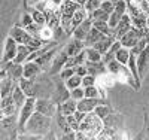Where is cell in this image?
Segmentation results:
<instances>
[{"instance_id":"51","label":"cell","mask_w":149,"mask_h":140,"mask_svg":"<svg viewBox=\"0 0 149 140\" xmlns=\"http://www.w3.org/2000/svg\"><path fill=\"white\" fill-rule=\"evenodd\" d=\"M148 2H149V0H148Z\"/></svg>"},{"instance_id":"20","label":"cell","mask_w":149,"mask_h":140,"mask_svg":"<svg viewBox=\"0 0 149 140\" xmlns=\"http://www.w3.org/2000/svg\"><path fill=\"white\" fill-rule=\"evenodd\" d=\"M12 97H14V101H15V104H17V107L18 109H21V106L26 103V100H27V94L24 93L22 90H21V86L18 85V82L15 84V86H14V91H12Z\"/></svg>"},{"instance_id":"47","label":"cell","mask_w":149,"mask_h":140,"mask_svg":"<svg viewBox=\"0 0 149 140\" xmlns=\"http://www.w3.org/2000/svg\"><path fill=\"white\" fill-rule=\"evenodd\" d=\"M37 2H43V0H31L30 3H31V5H34V3H37Z\"/></svg>"},{"instance_id":"14","label":"cell","mask_w":149,"mask_h":140,"mask_svg":"<svg viewBox=\"0 0 149 140\" xmlns=\"http://www.w3.org/2000/svg\"><path fill=\"white\" fill-rule=\"evenodd\" d=\"M85 48H86V45H85L84 40H79V39H74L73 37V39L66 45L64 51H66V54L69 57H74V55H78L79 52H82Z\"/></svg>"},{"instance_id":"46","label":"cell","mask_w":149,"mask_h":140,"mask_svg":"<svg viewBox=\"0 0 149 140\" xmlns=\"http://www.w3.org/2000/svg\"><path fill=\"white\" fill-rule=\"evenodd\" d=\"M86 2H88V0H76V3H79V6H85Z\"/></svg>"},{"instance_id":"45","label":"cell","mask_w":149,"mask_h":140,"mask_svg":"<svg viewBox=\"0 0 149 140\" xmlns=\"http://www.w3.org/2000/svg\"><path fill=\"white\" fill-rule=\"evenodd\" d=\"M143 39L149 43V27H146V29L143 30Z\"/></svg>"},{"instance_id":"49","label":"cell","mask_w":149,"mask_h":140,"mask_svg":"<svg viewBox=\"0 0 149 140\" xmlns=\"http://www.w3.org/2000/svg\"><path fill=\"white\" fill-rule=\"evenodd\" d=\"M29 2H31V0H29Z\"/></svg>"},{"instance_id":"6","label":"cell","mask_w":149,"mask_h":140,"mask_svg":"<svg viewBox=\"0 0 149 140\" xmlns=\"http://www.w3.org/2000/svg\"><path fill=\"white\" fill-rule=\"evenodd\" d=\"M142 37H143V30L133 27L130 31H127L125 34H124L119 40H121L122 46H127V48H130V49H131L136 43H137V42L142 39Z\"/></svg>"},{"instance_id":"3","label":"cell","mask_w":149,"mask_h":140,"mask_svg":"<svg viewBox=\"0 0 149 140\" xmlns=\"http://www.w3.org/2000/svg\"><path fill=\"white\" fill-rule=\"evenodd\" d=\"M36 112V97L31 95V97H27L26 103H24L18 112V131L19 133H24V128H26V125L29 122V119L33 116V113Z\"/></svg>"},{"instance_id":"28","label":"cell","mask_w":149,"mask_h":140,"mask_svg":"<svg viewBox=\"0 0 149 140\" xmlns=\"http://www.w3.org/2000/svg\"><path fill=\"white\" fill-rule=\"evenodd\" d=\"M93 25L98 30V31H102L103 34L109 36V34H113V30L110 29V25L107 21H93ZM115 36V34H113Z\"/></svg>"},{"instance_id":"7","label":"cell","mask_w":149,"mask_h":140,"mask_svg":"<svg viewBox=\"0 0 149 140\" xmlns=\"http://www.w3.org/2000/svg\"><path fill=\"white\" fill-rule=\"evenodd\" d=\"M9 36L14 37V39L18 42V43H22V45H27L30 40H31V34L26 30V27H22V25H14L10 30H9Z\"/></svg>"},{"instance_id":"12","label":"cell","mask_w":149,"mask_h":140,"mask_svg":"<svg viewBox=\"0 0 149 140\" xmlns=\"http://www.w3.org/2000/svg\"><path fill=\"white\" fill-rule=\"evenodd\" d=\"M136 60H137L139 73H140L142 78H143V76L146 75V72H148V69H149V45L142 51L139 55H136Z\"/></svg>"},{"instance_id":"25","label":"cell","mask_w":149,"mask_h":140,"mask_svg":"<svg viewBox=\"0 0 149 140\" xmlns=\"http://www.w3.org/2000/svg\"><path fill=\"white\" fill-rule=\"evenodd\" d=\"M124 66H125V64H121V63H119L118 60H115V58L106 63V67H107L109 75H113V76L121 75V72H122V67H124Z\"/></svg>"},{"instance_id":"15","label":"cell","mask_w":149,"mask_h":140,"mask_svg":"<svg viewBox=\"0 0 149 140\" xmlns=\"http://www.w3.org/2000/svg\"><path fill=\"white\" fill-rule=\"evenodd\" d=\"M81 8L79 3H76L74 0H64L60 6V12H61V18H70L73 17V14L76 12V9Z\"/></svg>"},{"instance_id":"24","label":"cell","mask_w":149,"mask_h":140,"mask_svg":"<svg viewBox=\"0 0 149 140\" xmlns=\"http://www.w3.org/2000/svg\"><path fill=\"white\" fill-rule=\"evenodd\" d=\"M33 81H34V79H29V78H24V76L18 81V85L21 86V90L26 93L29 97L34 95V85H33Z\"/></svg>"},{"instance_id":"31","label":"cell","mask_w":149,"mask_h":140,"mask_svg":"<svg viewBox=\"0 0 149 140\" xmlns=\"http://www.w3.org/2000/svg\"><path fill=\"white\" fill-rule=\"evenodd\" d=\"M84 88H85V97H90V98L100 97V90L97 88V85H90V86H84Z\"/></svg>"},{"instance_id":"50","label":"cell","mask_w":149,"mask_h":140,"mask_svg":"<svg viewBox=\"0 0 149 140\" xmlns=\"http://www.w3.org/2000/svg\"><path fill=\"white\" fill-rule=\"evenodd\" d=\"M74 2H76V0H74Z\"/></svg>"},{"instance_id":"29","label":"cell","mask_w":149,"mask_h":140,"mask_svg":"<svg viewBox=\"0 0 149 140\" xmlns=\"http://www.w3.org/2000/svg\"><path fill=\"white\" fill-rule=\"evenodd\" d=\"M64 85L69 88V90H74V88H78V86H82V76L74 73L72 78H69L67 81H64Z\"/></svg>"},{"instance_id":"21","label":"cell","mask_w":149,"mask_h":140,"mask_svg":"<svg viewBox=\"0 0 149 140\" xmlns=\"http://www.w3.org/2000/svg\"><path fill=\"white\" fill-rule=\"evenodd\" d=\"M104 36H106V34H103L102 31H98L94 25H93V29L90 30L88 36H86V39H85V45H86V46H94L98 40H102Z\"/></svg>"},{"instance_id":"37","label":"cell","mask_w":149,"mask_h":140,"mask_svg":"<svg viewBox=\"0 0 149 140\" xmlns=\"http://www.w3.org/2000/svg\"><path fill=\"white\" fill-rule=\"evenodd\" d=\"M26 30L31 34V36H36V37H40V30H42V27L39 24H36V22H33V24H30V25H27L26 27Z\"/></svg>"},{"instance_id":"22","label":"cell","mask_w":149,"mask_h":140,"mask_svg":"<svg viewBox=\"0 0 149 140\" xmlns=\"http://www.w3.org/2000/svg\"><path fill=\"white\" fill-rule=\"evenodd\" d=\"M85 54H86V61H91V63L103 61V54L98 49H95L94 46H86L85 48Z\"/></svg>"},{"instance_id":"23","label":"cell","mask_w":149,"mask_h":140,"mask_svg":"<svg viewBox=\"0 0 149 140\" xmlns=\"http://www.w3.org/2000/svg\"><path fill=\"white\" fill-rule=\"evenodd\" d=\"M130 57H131V49L127 48V46H121L115 54V60H118L121 64H125V66L128 64Z\"/></svg>"},{"instance_id":"26","label":"cell","mask_w":149,"mask_h":140,"mask_svg":"<svg viewBox=\"0 0 149 140\" xmlns=\"http://www.w3.org/2000/svg\"><path fill=\"white\" fill-rule=\"evenodd\" d=\"M94 113H95L98 118H102V119L104 121V119H107V118L112 115V109H110L106 103H100V104L94 109Z\"/></svg>"},{"instance_id":"30","label":"cell","mask_w":149,"mask_h":140,"mask_svg":"<svg viewBox=\"0 0 149 140\" xmlns=\"http://www.w3.org/2000/svg\"><path fill=\"white\" fill-rule=\"evenodd\" d=\"M31 15H33V20L36 24H39L40 27H43V25H46V14L43 10H39V9H33L31 12Z\"/></svg>"},{"instance_id":"2","label":"cell","mask_w":149,"mask_h":140,"mask_svg":"<svg viewBox=\"0 0 149 140\" xmlns=\"http://www.w3.org/2000/svg\"><path fill=\"white\" fill-rule=\"evenodd\" d=\"M49 130H51V116H46L43 113L34 112L33 116L29 119L26 128H24V133L40 136V134H46Z\"/></svg>"},{"instance_id":"41","label":"cell","mask_w":149,"mask_h":140,"mask_svg":"<svg viewBox=\"0 0 149 140\" xmlns=\"http://www.w3.org/2000/svg\"><path fill=\"white\" fill-rule=\"evenodd\" d=\"M67 121H69L70 128H72L73 131H79V128H81V122L76 119V116H74V115H69V116H67Z\"/></svg>"},{"instance_id":"39","label":"cell","mask_w":149,"mask_h":140,"mask_svg":"<svg viewBox=\"0 0 149 140\" xmlns=\"http://www.w3.org/2000/svg\"><path fill=\"white\" fill-rule=\"evenodd\" d=\"M97 84V76L88 73L86 76L82 78V86H90V85H95Z\"/></svg>"},{"instance_id":"9","label":"cell","mask_w":149,"mask_h":140,"mask_svg":"<svg viewBox=\"0 0 149 140\" xmlns=\"http://www.w3.org/2000/svg\"><path fill=\"white\" fill-rule=\"evenodd\" d=\"M67 60H69V55L66 54V51H63V52L57 54V55L54 57L52 63H51V67H49V73H51V75H57V73H58V75H60V72L64 69Z\"/></svg>"},{"instance_id":"4","label":"cell","mask_w":149,"mask_h":140,"mask_svg":"<svg viewBox=\"0 0 149 140\" xmlns=\"http://www.w3.org/2000/svg\"><path fill=\"white\" fill-rule=\"evenodd\" d=\"M18 46L19 43L10 37L8 34L6 40H5V46H3V58H2V63H9V61H14L15 57H17V52H18Z\"/></svg>"},{"instance_id":"27","label":"cell","mask_w":149,"mask_h":140,"mask_svg":"<svg viewBox=\"0 0 149 140\" xmlns=\"http://www.w3.org/2000/svg\"><path fill=\"white\" fill-rule=\"evenodd\" d=\"M109 17H110V14H107L102 8H98V9L93 10L91 14H88V18L93 21H109Z\"/></svg>"},{"instance_id":"18","label":"cell","mask_w":149,"mask_h":140,"mask_svg":"<svg viewBox=\"0 0 149 140\" xmlns=\"http://www.w3.org/2000/svg\"><path fill=\"white\" fill-rule=\"evenodd\" d=\"M86 18H88V12L85 10V8H84V6L78 8L76 12H74L73 17H72V31L76 29V27H79V25H81Z\"/></svg>"},{"instance_id":"33","label":"cell","mask_w":149,"mask_h":140,"mask_svg":"<svg viewBox=\"0 0 149 140\" xmlns=\"http://www.w3.org/2000/svg\"><path fill=\"white\" fill-rule=\"evenodd\" d=\"M127 10H128V2L127 0H118L115 3V12H118L119 15L127 14Z\"/></svg>"},{"instance_id":"32","label":"cell","mask_w":149,"mask_h":140,"mask_svg":"<svg viewBox=\"0 0 149 140\" xmlns=\"http://www.w3.org/2000/svg\"><path fill=\"white\" fill-rule=\"evenodd\" d=\"M121 18H122V15H119L118 14V12H112V14H110V17H109V25H110V29L112 30H115L116 27H118V24H119V21H121Z\"/></svg>"},{"instance_id":"10","label":"cell","mask_w":149,"mask_h":140,"mask_svg":"<svg viewBox=\"0 0 149 140\" xmlns=\"http://www.w3.org/2000/svg\"><path fill=\"white\" fill-rule=\"evenodd\" d=\"M131 29H133V22H131L130 15H128V14H124L122 18H121V21H119V24H118V27L113 30V34H115L116 39L119 40L121 37L125 34L127 31H130Z\"/></svg>"},{"instance_id":"42","label":"cell","mask_w":149,"mask_h":140,"mask_svg":"<svg viewBox=\"0 0 149 140\" xmlns=\"http://www.w3.org/2000/svg\"><path fill=\"white\" fill-rule=\"evenodd\" d=\"M100 8H102L103 10H106L107 14H112V12L115 10V3L112 2V0H103L102 5H100Z\"/></svg>"},{"instance_id":"43","label":"cell","mask_w":149,"mask_h":140,"mask_svg":"<svg viewBox=\"0 0 149 140\" xmlns=\"http://www.w3.org/2000/svg\"><path fill=\"white\" fill-rule=\"evenodd\" d=\"M74 73L76 75H79V76H86L90 72H88V67H86V64H79V66H76L74 67Z\"/></svg>"},{"instance_id":"35","label":"cell","mask_w":149,"mask_h":140,"mask_svg":"<svg viewBox=\"0 0 149 140\" xmlns=\"http://www.w3.org/2000/svg\"><path fill=\"white\" fill-rule=\"evenodd\" d=\"M70 97L74 98V100H82L85 97V88L84 86H78V88H74V90H70Z\"/></svg>"},{"instance_id":"8","label":"cell","mask_w":149,"mask_h":140,"mask_svg":"<svg viewBox=\"0 0 149 140\" xmlns=\"http://www.w3.org/2000/svg\"><path fill=\"white\" fill-rule=\"evenodd\" d=\"M100 103H104L103 98H90V97H84L82 100L78 101V109L85 112V113H90V112H94V109L100 104Z\"/></svg>"},{"instance_id":"19","label":"cell","mask_w":149,"mask_h":140,"mask_svg":"<svg viewBox=\"0 0 149 140\" xmlns=\"http://www.w3.org/2000/svg\"><path fill=\"white\" fill-rule=\"evenodd\" d=\"M34 49H31L29 45H22V43H19V46H18V52H17V57H15V63H21V64H24L27 60H29V57H30V54L33 52Z\"/></svg>"},{"instance_id":"44","label":"cell","mask_w":149,"mask_h":140,"mask_svg":"<svg viewBox=\"0 0 149 140\" xmlns=\"http://www.w3.org/2000/svg\"><path fill=\"white\" fill-rule=\"evenodd\" d=\"M133 2L137 5L140 9H143L145 12L148 10V6H149V2H148V0H133ZM146 15H148V14H146Z\"/></svg>"},{"instance_id":"13","label":"cell","mask_w":149,"mask_h":140,"mask_svg":"<svg viewBox=\"0 0 149 140\" xmlns=\"http://www.w3.org/2000/svg\"><path fill=\"white\" fill-rule=\"evenodd\" d=\"M40 72H42V66L37 61H26L24 63V78L34 79L40 75Z\"/></svg>"},{"instance_id":"1","label":"cell","mask_w":149,"mask_h":140,"mask_svg":"<svg viewBox=\"0 0 149 140\" xmlns=\"http://www.w3.org/2000/svg\"><path fill=\"white\" fill-rule=\"evenodd\" d=\"M79 130L85 134L86 139H98V136L104 130V122L94 112H90V113H86L85 119L81 122Z\"/></svg>"},{"instance_id":"36","label":"cell","mask_w":149,"mask_h":140,"mask_svg":"<svg viewBox=\"0 0 149 140\" xmlns=\"http://www.w3.org/2000/svg\"><path fill=\"white\" fill-rule=\"evenodd\" d=\"M100 5H102V0H88V2L85 3V10L88 12V14H91L93 10H95V9H98L100 8Z\"/></svg>"},{"instance_id":"38","label":"cell","mask_w":149,"mask_h":140,"mask_svg":"<svg viewBox=\"0 0 149 140\" xmlns=\"http://www.w3.org/2000/svg\"><path fill=\"white\" fill-rule=\"evenodd\" d=\"M34 22V20H33V15H31V12H24V14L21 15V25L22 27H27V25H30V24H33Z\"/></svg>"},{"instance_id":"11","label":"cell","mask_w":149,"mask_h":140,"mask_svg":"<svg viewBox=\"0 0 149 140\" xmlns=\"http://www.w3.org/2000/svg\"><path fill=\"white\" fill-rule=\"evenodd\" d=\"M91 29H93V20L86 18V20L79 25V27H76V29L72 31V36L74 37V39H79V40H84V42H85L86 36H88V33H90Z\"/></svg>"},{"instance_id":"48","label":"cell","mask_w":149,"mask_h":140,"mask_svg":"<svg viewBox=\"0 0 149 140\" xmlns=\"http://www.w3.org/2000/svg\"><path fill=\"white\" fill-rule=\"evenodd\" d=\"M146 14H148V15H149V6H148V10H146Z\"/></svg>"},{"instance_id":"34","label":"cell","mask_w":149,"mask_h":140,"mask_svg":"<svg viewBox=\"0 0 149 140\" xmlns=\"http://www.w3.org/2000/svg\"><path fill=\"white\" fill-rule=\"evenodd\" d=\"M148 45H149V43H148V42H146V40L143 39V37H142V39H140V40H139L137 43H136V45H134V46L131 48V52H133L134 55H139V54L142 52V51H143V49H145V48H146Z\"/></svg>"},{"instance_id":"17","label":"cell","mask_w":149,"mask_h":140,"mask_svg":"<svg viewBox=\"0 0 149 140\" xmlns=\"http://www.w3.org/2000/svg\"><path fill=\"white\" fill-rule=\"evenodd\" d=\"M116 40V37L113 36V34H109V36H104L102 40H98L95 45H94V48L95 49H98L100 52L103 54V57L109 52V49H110V46H112V43H113Z\"/></svg>"},{"instance_id":"5","label":"cell","mask_w":149,"mask_h":140,"mask_svg":"<svg viewBox=\"0 0 149 140\" xmlns=\"http://www.w3.org/2000/svg\"><path fill=\"white\" fill-rule=\"evenodd\" d=\"M57 106L51 98H36V112L43 113L46 116H54L57 113Z\"/></svg>"},{"instance_id":"16","label":"cell","mask_w":149,"mask_h":140,"mask_svg":"<svg viewBox=\"0 0 149 140\" xmlns=\"http://www.w3.org/2000/svg\"><path fill=\"white\" fill-rule=\"evenodd\" d=\"M58 110L63 113V115L69 116V115H73L74 112L78 110V100H74V98H67L64 101H61L60 106H58Z\"/></svg>"},{"instance_id":"40","label":"cell","mask_w":149,"mask_h":140,"mask_svg":"<svg viewBox=\"0 0 149 140\" xmlns=\"http://www.w3.org/2000/svg\"><path fill=\"white\" fill-rule=\"evenodd\" d=\"M73 75H74V69L73 67H64L63 70L60 72V79L61 81H67L69 78H72Z\"/></svg>"}]
</instances>
